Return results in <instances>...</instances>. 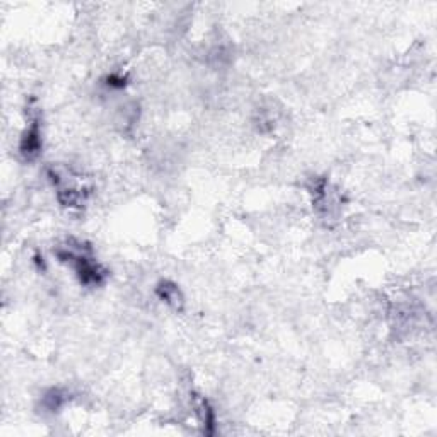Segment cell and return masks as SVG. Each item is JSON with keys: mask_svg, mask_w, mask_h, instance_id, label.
Segmentation results:
<instances>
[{"mask_svg": "<svg viewBox=\"0 0 437 437\" xmlns=\"http://www.w3.org/2000/svg\"><path fill=\"white\" fill-rule=\"evenodd\" d=\"M50 180L57 186V198L62 205L67 207V209H82L84 207L87 195H89L86 186L74 181L69 183L67 178H62L55 171H50Z\"/></svg>", "mask_w": 437, "mask_h": 437, "instance_id": "obj_2", "label": "cell"}, {"mask_svg": "<svg viewBox=\"0 0 437 437\" xmlns=\"http://www.w3.org/2000/svg\"><path fill=\"white\" fill-rule=\"evenodd\" d=\"M125 81H127V79L113 74V76L108 77V86H110V87H118V89H120V87H123L125 84H127V82H125Z\"/></svg>", "mask_w": 437, "mask_h": 437, "instance_id": "obj_7", "label": "cell"}, {"mask_svg": "<svg viewBox=\"0 0 437 437\" xmlns=\"http://www.w3.org/2000/svg\"><path fill=\"white\" fill-rule=\"evenodd\" d=\"M156 294L162 302L173 307L174 311H181L185 306V295H183L180 287L171 280H161L156 287Z\"/></svg>", "mask_w": 437, "mask_h": 437, "instance_id": "obj_5", "label": "cell"}, {"mask_svg": "<svg viewBox=\"0 0 437 437\" xmlns=\"http://www.w3.org/2000/svg\"><path fill=\"white\" fill-rule=\"evenodd\" d=\"M57 256L60 261L72 266L81 285L99 287L106 282L108 272L94 260L89 246H82V243L74 246L72 243H69L67 246L57 249Z\"/></svg>", "mask_w": 437, "mask_h": 437, "instance_id": "obj_1", "label": "cell"}, {"mask_svg": "<svg viewBox=\"0 0 437 437\" xmlns=\"http://www.w3.org/2000/svg\"><path fill=\"white\" fill-rule=\"evenodd\" d=\"M43 149V139H41V123L36 108H31V116L26 130L19 140V154L24 161H35Z\"/></svg>", "mask_w": 437, "mask_h": 437, "instance_id": "obj_3", "label": "cell"}, {"mask_svg": "<svg viewBox=\"0 0 437 437\" xmlns=\"http://www.w3.org/2000/svg\"><path fill=\"white\" fill-rule=\"evenodd\" d=\"M191 405H193L195 414H197V417L200 420V426H202L203 434H209L212 436L215 432V412L212 409V405L209 403V399L205 397H202V395L193 393V402H191Z\"/></svg>", "mask_w": 437, "mask_h": 437, "instance_id": "obj_4", "label": "cell"}, {"mask_svg": "<svg viewBox=\"0 0 437 437\" xmlns=\"http://www.w3.org/2000/svg\"><path fill=\"white\" fill-rule=\"evenodd\" d=\"M67 402V393H64L62 390H50L47 395L43 397V402H41V405H43V409L47 412H58L64 407V403Z\"/></svg>", "mask_w": 437, "mask_h": 437, "instance_id": "obj_6", "label": "cell"}]
</instances>
